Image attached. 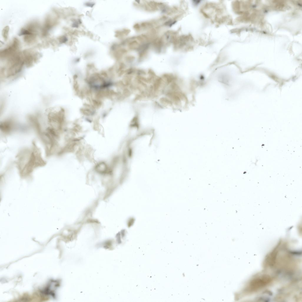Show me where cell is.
Masks as SVG:
<instances>
[{
  "instance_id": "obj_1",
  "label": "cell",
  "mask_w": 302,
  "mask_h": 302,
  "mask_svg": "<svg viewBox=\"0 0 302 302\" xmlns=\"http://www.w3.org/2000/svg\"><path fill=\"white\" fill-rule=\"evenodd\" d=\"M15 164L21 176L31 174L37 168L45 166L46 163L43 159L40 149L33 142L30 147L20 150L16 156Z\"/></svg>"
},
{
  "instance_id": "obj_2",
  "label": "cell",
  "mask_w": 302,
  "mask_h": 302,
  "mask_svg": "<svg viewBox=\"0 0 302 302\" xmlns=\"http://www.w3.org/2000/svg\"><path fill=\"white\" fill-rule=\"evenodd\" d=\"M273 280V277L268 274H263L256 276L247 283L243 292L247 294L255 293L270 284Z\"/></svg>"
},
{
  "instance_id": "obj_3",
  "label": "cell",
  "mask_w": 302,
  "mask_h": 302,
  "mask_svg": "<svg viewBox=\"0 0 302 302\" xmlns=\"http://www.w3.org/2000/svg\"><path fill=\"white\" fill-rule=\"evenodd\" d=\"M281 244V242L278 243L267 255L265 259L264 264L266 267L272 268L275 266Z\"/></svg>"
},
{
  "instance_id": "obj_4",
  "label": "cell",
  "mask_w": 302,
  "mask_h": 302,
  "mask_svg": "<svg viewBox=\"0 0 302 302\" xmlns=\"http://www.w3.org/2000/svg\"><path fill=\"white\" fill-rule=\"evenodd\" d=\"M13 122L10 120H6L1 122L0 124V130L4 135L10 134L15 129Z\"/></svg>"
},
{
  "instance_id": "obj_5",
  "label": "cell",
  "mask_w": 302,
  "mask_h": 302,
  "mask_svg": "<svg viewBox=\"0 0 302 302\" xmlns=\"http://www.w3.org/2000/svg\"><path fill=\"white\" fill-rule=\"evenodd\" d=\"M9 30V27L8 26H6L4 29L3 31V35L4 38L5 39H6L7 38V34L8 33Z\"/></svg>"
}]
</instances>
